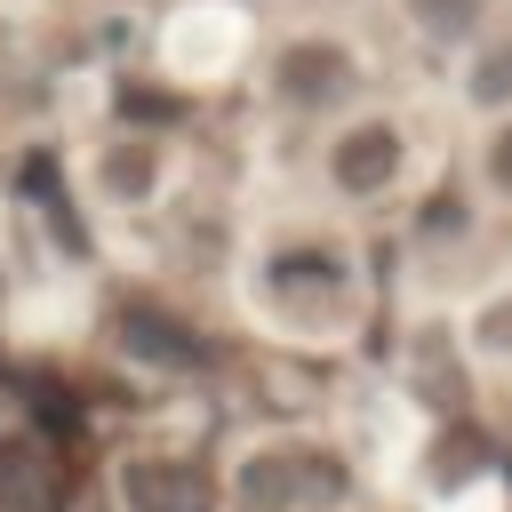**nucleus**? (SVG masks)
<instances>
[{
    "mask_svg": "<svg viewBox=\"0 0 512 512\" xmlns=\"http://www.w3.org/2000/svg\"><path fill=\"white\" fill-rule=\"evenodd\" d=\"M344 464L328 448H256L240 464V504L248 512H320V504H344Z\"/></svg>",
    "mask_w": 512,
    "mask_h": 512,
    "instance_id": "nucleus-1",
    "label": "nucleus"
},
{
    "mask_svg": "<svg viewBox=\"0 0 512 512\" xmlns=\"http://www.w3.org/2000/svg\"><path fill=\"white\" fill-rule=\"evenodd\" d=\"M120 496H128V512H216V480L184 456H128Z\"/></svg>",
    "mask_w": 512,
    "mask_h": 512,
    "instance_id": "nucleus-2",
    "label": "nucleus"
},
{
    "mask_svg": "<svg viewBox=\"0 0 512 512\" xmlns=\"http://www.w3.org/2000/svg\"><path fill=\"white\" fill-rule=\"evenodd\" d=\"M344 88H352V56H344V48L296 40V48L280 56V96H288V104H336Z\"/></svg>",
    "mask_w": 512,
    "mask_h": 512,
    "instance_id": "nucleus-3",
    "label": "nucleus"
},
{
    "mask_svg": "<svg viewBox=\"0 0 512 512\" xmlns=\"http://www.w3.org/2000/svg\"><path fill=\"white\" fill-rule=\"evenodd\" d=\"M328 168H336V184H344V192H384V184L400 176V128H384V120L352 128V136L328 152Z\"/></svg>",
    "mask_w": 512,
    "mask_h": 512,
    "instance_id": "nucleus-4",
    "label": "nucleus"
},
{
    "mask_svg": "<svg viewBox=\"0 0 512 512\" xmlns=\"http://www.w3.org/2000/svg\"><path fill=\"white\" fill-rule=\"evenodd\" d=\"M120 344L144 352V360H160V368H200V360H208L200 328H184V320H168V312H152V304H128V312H120Z\"/></svg>",
    "mask_w": 512,
    "mask_h": 512,
    "instance_id": "nucleus-5",
    "label": "nucleus"
},
{
    "mask_svg": "<svg viewBox=\"0 0 512 512\" xmlns=\"http://www.w3.org/2000/svg\"><path fill=\"white\" fill-rule=\"evenodd\" d=\"M264 280H272L280 304H304V296L336 304V296H344V256H336V248H280Z\"/></svg>",
    "mask_w": 512,
    "mask_h": 512,
    "instance_id": "nucleus-6",
    "label": "nucleus"
},
{
    "mask_svg": "<svg viewBox=\"0 0 512 512\" xmlns=\"http://www.w3.org/2000/svg\"><path fill=\"white\" fill-rule=\"evenodd\" d=\"M64 488H72V472H64L48 448H32V440H24V448H8V456H0V496H16V504H32V512H48Z\"/></svg>",
    "mask_w": 512,
    "mask_h": 512,
    "instance_id": "nucleus-7",
    "label": "nucleus"
},
{
    "mask_svg": "<svg viewBox=\"0 0 512 512\" xmlns=\"http://www.w3.org/2000/svg\"><path fill=\"white\" fill-rule=\"evenodd\" d=\"M104 184H112L120 200H136V192H152V144H120V152L104 160Z\"/></svg>",
    "mask_w": 512,
    "mask_h": 512,
    "instance_id": "nucleus-8",
    "label": "nucleus"
},
{
    "mask_svg": "<svg viewBox=\"0 0 512 512\" xmlns=\"http://www.w3.org/2000/svg\"><path fill=\"white\" fill-rule=\"evenodd\" d=\"M504 96H512V40H496L472 64V104H504Z\"/></svg>",
    "mask_w": 512,
    "mask_h": 512,
    "instance_id": "nucleus-9",
    "label": "nucleus"
},
{
    "mask_svg": "<svg viewBox=\"0 0 512 512\" xmlns=\"http://www.w3.org/2000/svg\"><path fill=\"white\" fill-rule=\"evenodd\" d=\"M472 16H480V0H416V24H424L432 40H456V32H472Z\"/></svg>",
    "mask_w": 512,
    "mask_h": 512,
    "instance_id": "nucleus-10",
    "label": "nucleus"
},
{
    "mask_svg": "<svg viewBox=\"0 0 512 512\" xmlns=\"http://www.w3.org/2000/svg\"><path fill=\"white\" fill-rule=\"evenodd\" d=\"M464 472H480V440L472 432H456V440H440L432 448V480L448 488V480H464Z\"/></svg>",
    "mask_w": 512,
    "mask_h": 512,
    "instance_id": "nucleus-11",
    "label": "nucleus"
},
{
    "mask_svg": "<svg viewBox=\"0 0 512 512\" xmlns=\"http://www.w3.org/2000/svg\"><path fill=\"white\" fill-rule=\"evenodd\" d=\"M472 336H480L488 352H512V296H496V304L480 312V328H472Z\"/></svg>",
    "mask_w": 512,
    "mask_h": 512,
    "instance_id": "nucleus-12",
    "label": "nucleus"
},
{
    "mask_svg": "<svg viewBox=\"0 0 512 512\" xmlns=\"http://www.w3.org/2000/svg\"><path fill=\"white\" fill-rule=\"evenodd\" d=\"M424 232H464V200L456 192H432L424 200Z\"/></svg>",
    "mask_w": 512,
    "mask_h": 512,
    "instance_id": "nucleus-13",
    "label": "nucleus"
},
{
    "mask_svg": "<svg viewBox=\"0 0 512 512\" xmlns=\"http://www.w3.org/2000/svg\"><path fill=\"white\" fill-rule=\"evenodd\" d=\"M120 112H136V120H168V112H176V96H152V88H120Z\"/></svg>",
    "mask_w": 512,
    "mask_h": 512,
    "instance_id": "nucleus-14",
    "label": "nucleus"
},
{
    "mask_svg": "<svg viewBox=\"0 0 512 512\" xmlns=\"http://www.w3.org/2000/svg\"><path fill=\"white\" fill-rule=\"evenodd\" d=\"M488 176H496V184H512V120H504V128H496V144H488Z\"/></svg>",
    "mask_w": 512,
    "mask_h": 512,
    "instance_id": "nucleus-15",
    "label": "nucleus"
}]
</instances>
